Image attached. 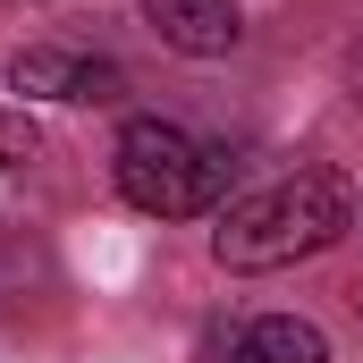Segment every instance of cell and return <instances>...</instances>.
Instances as JSON below:
<instances>
[{
	"label": "cell",
	"instance_id": "cell-7",
	"mask_svg": "<svg viewBox=\"0 0 363 363\" xmlns=\"http://www.w3.org/2000/svg\"><path fill=\"white\" fill-rule=\"evenodd\" d=\"M347 85H355V101H363V34H355V51H347Z\"/></svg>",
	"mask_w": 363,
	"mask_h": 363
},
{
	"label": "cell",
	"instance_id": "cell-3",
	"mask_svg": "<svg viewBox=\"0 0 363 363\" xmlns=\"http://www.w3.org/2000/svg\"><path fill=\"white\" fill-rule=\"evenodd\" d=\"M9 93L17 101H118L127 68L93 60V51H17L9 60Z\"/></svg>",
	"mask_w": 363,
	"mask_h": 363
},
{
	"label": "cell",
	"instance_id": "cell-6",
	"mask_svg": "<svg viewBox=\"0 0 363 363\" xmlns=\"http://www.w3.org/2000/svg\"><path fill=\"white\" fill-rule=\"evenodd\" d=\"M26 161H34V127L0 110V169H26Z\"/></svg>",
	"mask_w": 363,
	"mask_h": 363
},
{
	"label": "cell",
	"instance_id": "cell-5",
	"mask_svg": "<svg viewBox=\"0 0 363 363\" xmlns=\"http://www.w3.org/2000/svg\"><path fill=\"white\" fill-rule=\"evenodd\" d=\"M228 363H330V338H321L313 321H296V313H262V321L228 347Z\"/></svg>",
	"mask_w": 363,
	"mask_h": 363
},
{
	"label": "cell",
	"instance_id": "cell-2",
	"mask_svg": "<svg viewBox=\"0 0 363 363\" xmlns=\"http://www.w3.org/2000/svg\"><path fill=\"white\" fill-rule=\"evenodd\" d=\"M110 178L144 220H194L228 194V152L186 135L178 118H127L110 144Z\"/></svg>",
	"mask_w": 363,
	"mask_h": 363
},
{
	"label": "cell",
	"instance_id": "cell-4",
	"mask_svg": "<svg viewBox=\"0 0 363 363\" xmlns=\"http://www.w3.org/2000/svg\"><path fill=\"white\" fill-rule=\"evenodd\" d=\"M144 26L178 60H228L237 34H245V9L237 0H144Z\"/></svg>",
	"mask_w": 363,
	"mask_h": 363
},
{
	"label": "cell",
	"instance_id": "cell-1",
	"mask_svg": "<svg viewBox=\"0 0 363 363\" xmlns=\"http://www.w3.org/2000/svg\"><path fill=\"white\" fill-rule=\"evenodd\" d=\"M347 228H355V194L338 169H287L220 211L211 254H220V271H287V262L330 254Z\"/></svg>",
	"mask_w": 363,
	"mask_h": 363
}]
</instances>
